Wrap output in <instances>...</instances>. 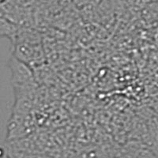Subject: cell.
<instances>
[{
  "mask_svg": "<svg viewBox=\"0 0 158 158\" xmlns=\"http://www.w3.org/2000/svg\"><path fill=\"white\" fill-rule=\"evenodd\" d=\"M0 23H1V25H0L1 36H5L8 38L12 44H14L18 38L20 26L17 23L12 22L5 17H1Z\"/></svg>",
  "mask_w": 158,
  "mask_h": 158,
  "instance_id": "obj_3",
  "label": "cell"
},
{
  "mask_svg": "<svg viewBox=\"0 0 158 158\" xmlns=\"http://www.w3.org/2000/svg\"><path fill=\"white\" fill-rule=\"evenodd\" d=\"M15 98L32 97L37 88L33 69L12 55L8 62Z\"/></svg>",
  "mask_w": 158,
  "mask_h": 158,
  "instance_id": "obj_1",
  "label": "cell"
},
{
  "mask_svg": "<svg viewBox=\"0 0 158 158\" xmlns=\"http://www.w3.org/2000/svg\"><path fill=\"white\" fill-rule=\"evenodd\" d=\"M13 45V56L27 63L32 69L40 67L44 62V52L40 43L17 42Z\"/></svg>",
  "mask_w": 158,
  "mask_h": 158,
  "instance_id": "obj_2",
  "label": "cell"
}]
</instances>
